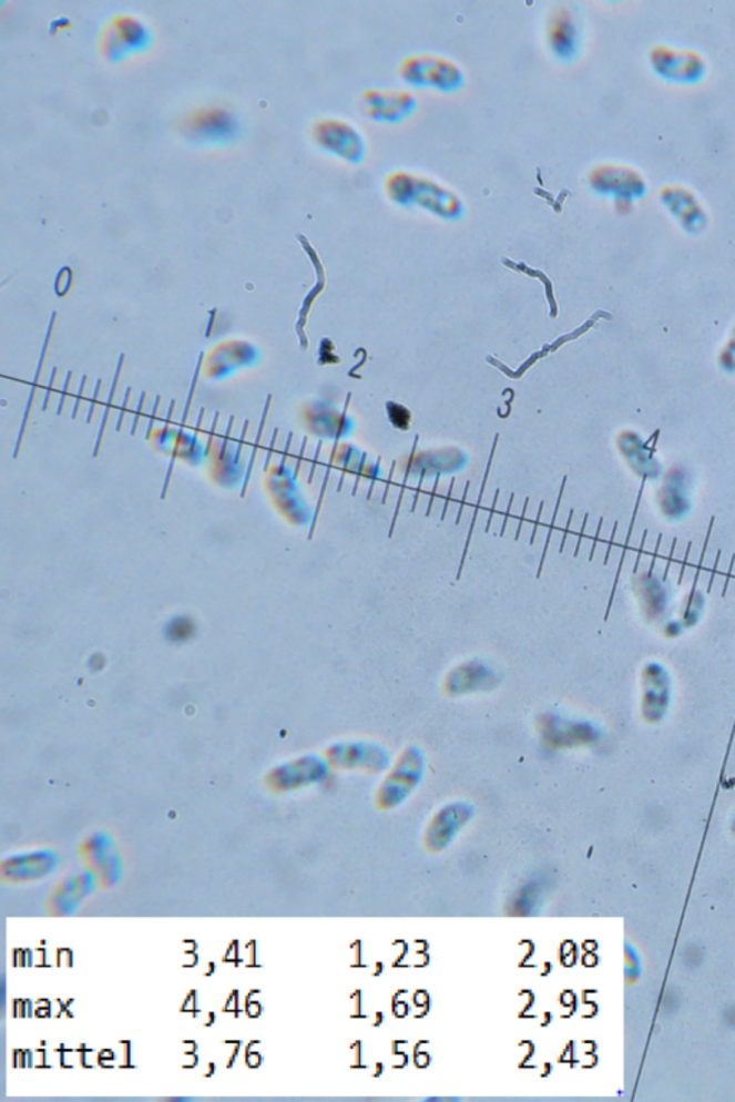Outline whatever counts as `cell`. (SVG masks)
Returning a JSON list of instances; mask_svg holds the SVG:
<instances>
[{"mask_svg":"<svg viewBox=\"0 0 735 1102\" xmlns=\"http://www.w3.org/2000/svg\"><path fill=\"white\" fill-rule=\"evenodd\" d=\"M473 817V808L466 803L450 804L436 814L426 833L428 851L437 853L449 847L461 828Z\"/></svg>","mask_w":735,"mask_h":1102,"instance_id":"7a4b0ae2","label":"cell"},{"mask_svg":"<svg viewBox=\"0 0 735 1102\" xmlns=\"http://www.w3.org/2000/svg\"><path fill=\"white\" fill-rule=\"evenodd\" d=\"M57 865V857L50 851L27 853L4 860L2 876L11 881L37 880L51 875Z\"/></svg>","mask_w":735,"mask_h":1102,"instance_id":"3957f363","label":"cell"},{"mask_svg":"<svg viewBox=\"0 0 735 1102\" xmlns=\"http://www.w3.org/2000/svg\"><path fill=\"white\" fill-rule=\"evenodd\" d=\"M86 865L91 866L92 873H94L96 879H100L102 885L113 886L119 882L121 873H123V866H121V860L119 855L113 847L110 845H99L90 846L86 848Z\"/></svg>","mask_w":735,"mask_h":1102,"instance_id":"5b68a950","label":"cell"},{"mask_svg":"<svg viewBox=\"0 0 735 1102\" xmlns=\"http://www.w3.org/2000/svg\"><path fill=\"white\" fill-rule=\"evenodd\" d=\"M95 880L96 877L92 871L67 877L51 897L52 909L55 910L57 915L72 914L81 901L94 890Z\"/></svg>","mask_w":735,"mask_h":1102,"instance_id":"277c9868","label":"cell"},{"mask_svg":"<svg viewBox=\"0 0 735 1102\" xmlns=\"http://www.w3.org/2000/svg\"><path fill=\"white\" fill-rule=\"evenodd\" d=\"M422 773H425V759L417 749L407 751L379 788L378 806L381 808L399 806L420 784Z\"/></svg>","mask_w":735,"mask_h":1102,"instance_id":"6da1fadb","label":"cell"}]
</instances>
